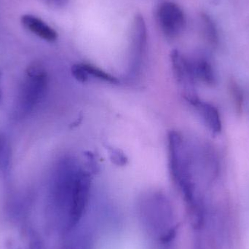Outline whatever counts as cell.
<instances>
[{
	"label": "cell",
	"mask_w": 249,
	"mask_h": 249,
	"mask_svg": "<svg viewBox=\"0 0 249 249\" xmlns=\"http://www.w3.org/2000/svg\"><path fill=\"white\" fill-rule=\"evenodd\" d=\"M189 102L197 109L211 133L213 135L219 134L222 131V124L218 109L211 104L200 100L198 97Z\"/></svg>",
	"instance_id": "cell-6"
},
{
	"label": "cell",
	"mask_w": 249,
	"mask_h": 249,
	"mask_svg": "<svg viewBox=\"0 0 249 249\" xmlns=\"http://www.w3.org/2000/svg\"><path fill=\"white\" fill-rule=\"evenodd\" d=\"M109 155H110L111 159L117 165H124L127 162V158L125 155L118 149H112L109 148Z\"/></svg>",
	"instance_id": "cell-13"
},
{
	"label": "cell",
	"mask_w": 249,
	"mask_h": 249,
	"mask_svg": "<svg viewBox=\"0 0 249 249\" xmlns=\"http://www.w3.org/2000/svg\"><path fill=\"white\" fill-rule=\"evenodd\" d=\"M48 2L56 7H63L68 2V0H48Z\"/></svg>",
	"instance_id": "cell-15"
},
{
	"label": "cell",
	"mask_w": 249,
	"mask_h": 249,
	"mask_svg": "<svg viewBox=\"0 0 249 249\" xmlns=\"http://www.w3.org/2000/svg\"><path fill=\"white\" fill-rule=\"evenodd\" d=\"M26 80L22 85L19 95L18 105L20 111L28 113L42 99L48 86L45 70L37 64L28 68Z\"/></svg>",
	"instance_id": "cell-3"
},
{
	"label": "cell",
	"mask_w": 249,
	"mask_h": 249,
	"mask_svg": "<svg viewBox=\"0 0 249 249\" xmlns=\"http://www.w3.org/2000/svg\"><path fill=\"white\" fill-rule=\"evenodd\" d=\"M22 26L32 33L48 42H54L58 38V34L42 19L32 16L24 15L20 18Z\"/></svg>",
	"instance_id": "cell-7"
},
{
	"label": "cell",
	"mask_w": 249,
	"mask_h": 249,
	"mask_svg": "<svg viewBox=\"0 0 249 249\" xmlns=\"http://www.w3.org/2000/svg\"><path fill=\"white\" fill-rule=\"evenodd\" d=\"M65 249H90V244L87 237L83 235H75Z\"/></svg>",
	"instance_id": "cell-12"
},
{
	"label": "cell",
	"mask_w": 249,
	"mask_h": 249,
	"mask_svg": "<svg viewBox=\"0 0 249 249\" xmlns=\"http://www.w3.org/2000/svg\"><path fill=\"white\" fill-rule=\"evenodd\" d=\"M45 1H48V0H45Z\"/></svg>",
	"instance_id": "cell-18"
},
{
	"label": "cell",
	"mask_w": 249,
	"mask_h": 249,
	"mask_svg": "<svg viewBox=\"0 0 249 249\" xmlns=\"http://www.w3.org/2000/svg\"><path fill=\"white\" fill-rule=\"evenodd\" d=\"M192 70L195 78L208 86H214L216 83V77L213 66L209 59L204 56H198L190 59Z\"/></svg>",
	"instance_id": "cell-8"
},
{
	"label": "cell",
	"mask_w": 249,
	"mask_h": 249,
	"mask_svg": "<svg viewBox=\"0 0 249 249\" xmlns=\"http://www.w3.org/2000/svg\"><path fill=\"white\" fill-rule=\"evenodd\" d=\"M81 65L82 67H83V68L84 69L85 71L87 73L89 77L91 76V77H95V78L99 79V80H103V81L107 82V83H118V79L115 78V77L111 75V74L102 71V70L97 68V67H94V66L87 64H81Z\"/></svg>",
	"instance_id": "cell-11"
},
{
	"label": "cell",
	"mask_w": 249,
	"mask_h": 249,
	"mask_svg": "<svg viewBox=\"0 0 249 249\" xmlns=\"http://www.w3.org/2000/svg\"><path fill=\"white\" fill-rule=\"evenodd\" d=\"M201 26L203 36L208 43L213 47L217 46L219 43V35L216 24L210 16L206 13H203L201 16Z\"/></svg>",
	"instance_id": "cell-9"
},
{
	"label": "cell",
	"mask_w": 249,
	"mask_h": 249,
	"mask_svg": "<svg viewBox=\"0 0 249 249\" xmlns=\"http://www.w3.org/2000/svg\"><path fill=\"white\" fill-rule=\"evenodd\" d=\"M54 193L58 227L64 232L76 229L86 213L90 197V174L74 166L64 168Z\"/></svg>",
	"instance_id": "cell-1"
},
{
	"label": "cell",
	"mask_w": 249,
	"mask_h": 249,
	"mask_svg": "<svg viewBox=\"0 0 249 249\" xmlns=\"http://www.w3.org/2000/svg\"><path fill=\"white\" fill-rule=\"evenodd\" d=\"M71 71H72L73 75H74V77L77 79L79 81L85 83V82L87 81L89 79V75H88L87 73H86L84 69L82 67L81 64L74 65V67H72Z\"/></svg>",
	"instance_id": "cell-14"
},
{
	"label": "cell",
	"mask_w": 249,
	"mask_h": 249,
	"mask_svg": "<svg viewBox=\"0 0 249 249\" xmlns=\"http://www.w3.org/2000/svg\"><path fill=\"white\" fill-rule=\"evenodd\" d=\"M171 57L174 74L180 84L184 88L186 99L189 102L193 100L197 96L195 90L196 78L192 70L190 59L177 50L172 51Z\"/></svg>",
	"instance_id": "cell-5"
},
{
	"label": "cell",
	"mask_w": 249,
	"mask_h": 249,
	"mask_svg": "<svg viewBox=\"0 0 249 249\" xmlns=\"http://www.w3.org/2000/svg\"><path fill=\"white\" fill-rule=\"evenodd\" d=\"M228 88L235 112L238 115H241L244 111V96L242 89L234 79L230 80Z\"/></svg>",
	"instance_id": "cell-10"
},
{
	"label": "cell",
	"mask_w": 249,
	"mask_h": 249,
	"mask_svg": "<svg viewBox=\"0 0 249 249\" xmlns=\"http://www.w3.org/2000/svg\"><path fill=\"white\" fill-rule=\"evenodd\" d=\"M0 77H1V72H0ZM1 89H0V100H1Z\"/></svg>",
	"instance_id": "cell-16"
},
{
	"label": "cell",
	"mask_w": 249,
	"mask_h": 249,
	"mask_svg": "<svg viewBox=\"0 0 249 249\" xmlns=\"http://www.w3.org/2000/svg\"><path fill=\"white\" fill-rule=\"evenodd\" d=\"M213 1H214V2H216V1H219V0H213Z\"/></svg>",
	"instance_id": "cell-17"
},
{
	"label": "cell",
	"mask_w": 249,
	"mask_h": 249,
	"mask_svg": "<svg viewBox=\"0 0 249 249\" xmlns=\"http://www.w3.org/2000/svg\"><path fill=\"white\" fill-rule=\"evenodd\" d=\"M156 19L161 32L170 39H176L181 35L187 23L182 9L170 1L159 4L156 10Z\"/></svg>",
	"instance_id": "cell-4"
},
{
	"label": "cell",
	"mask_w": 249,
	"mask_h": 249,
	"mask_svg": "<svg viewBox=\"0 0 249 249\" xmlns=\"http://www.w3.org/2000/svg\"><path fill=\"white\" fill-rule=\"evenodd\" d=\"M141 220L146 231L161 242L175 238L177 225L169 200L163 194L152 193L142 199Z\"/></svg>",
	"instance_id": "cell-2"
}]
</instances>
